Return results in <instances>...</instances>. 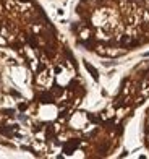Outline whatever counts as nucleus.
<instances>
[{
  "instance_id": "obj_1",
  "label": "nucleus",
  "mask_w": 149,
  "mask_h": 159,
  "mask_svg": "<svg viewBox=\"0 0 149 159\" xmlns=\"http://www.w3.org/2000/svg\"><path fill=\"white\" fill-rule=\"evenodd\" d=\"M0 47L28 63L33 76V110H60L80 102L83 85L71 55L33 0H0Z\"/></svg>"
},
{
  "instance_id": "obj_2",
  "label": "nucleus",
  "mask_w": 149,
  "mask_h": 159,
  "mask_svg": "<svg viewBox=\"0 0 149 159\" xmlns=\"http://www.w3.org/2000/svg\"><path fill=\"white\" fill-rule=\"evenodd\" d=\"M71 33L97 57L131 54L149 44V0H78Z\"/></svg>"
},
{
  "instance_id": "obj_3",
  "label": "nucleus",
  "mask_w": 149,
  "mask_h": 159,
  "mask_svg": "<svg viewBox=\"0 0 149 159\" xmlns=\"http://www.w3.org/2000/svg\"><path fill=\"white\" fill-rule=\"evenodd\" d=\"M31 115V104L11 88L5 76V63L0 57V141H16L21 138V115Z\"/></svg>"
}]
</instances>
